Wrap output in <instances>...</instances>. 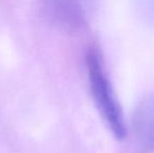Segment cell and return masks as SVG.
Listing matches in <instances>:
<instances>
[{
  "mask_svg": "<svg viewBox=\"0 0 154 153\" xmlns=\"http://www.w3.org/2000/svg\"><path fill=\"white\" fill-rule=\"evenodd\" d=\"M85 58L90 91L95 106L113 136L123 141L127 135V125L120 102L105 72L102 53L92 45L88 47Z\"/></svg>",
  "mask_w": 154,
  "mask_h": 153,
  "instance_id": "6da1fadb",
  "label": "cell"
},
{
  "mask_svg": "<svg viewBox=\"0 0 154 153\" xmlns=\"http://www.w3.org/2000/svg\"><path fill=\"white\" fill-rule=\"evenodd\" d=\"M45 13L53 22L68 31H75L85 23L87 0H41Z\"/></svg>",
  "mask_w": 154,
  "mask_h": 153,
  "instance_id": "7a4b0ae2",
  "label": "cell"
},
{
  "mask_svg": "<svg viewBox=\"0 0 154 153\" xmlns=\"http://www.w3.org/2000/svg\"><path fill=\"white\" fill-rule=\"evenodd\" d=\"M131 127L138 145L146 151L154 153V92L144 96L135 106Z\"/></svg>",
  "mask_w": 154,
  "mask_h": 153,
  "instance_id": "3957f363",
  "label": "cell"
}]
</instances>
